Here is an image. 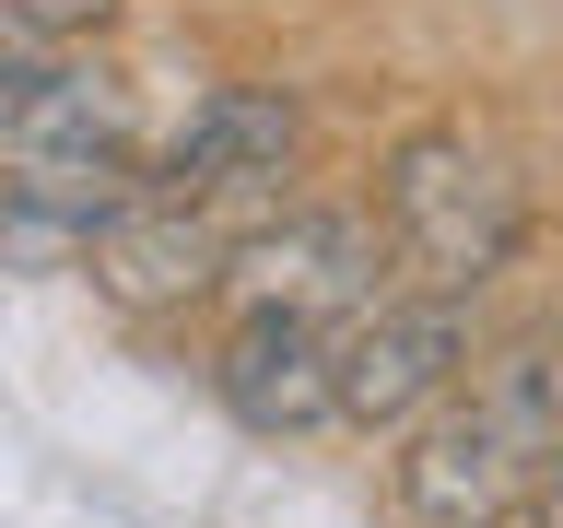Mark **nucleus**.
<instances>
[{
	"mask_svg": "<svg viewBox=\"0 0 563 528\" xmlns=\"http://www.w3.org/2000/svg\"><path fill=\"white\" fill-rule=\"evenodd\" d=\"M563 470V341H493L434 411L399 435V517L411 528H505Z\"/></svg>",
	"mask_w": 563,
	"mask_h": 528,
	"instance_id": "1",
	"label": "nucleus"
},
{
	"mask_svg": "<svg viewBox=\"0 0 563 528\" xmlns=\"http://www.w3.org/2000/svg\"><path fill=\"white\" fill-rule=\"evenodd\" d=\"M528 223H540V200H528L517 153H493L470 118H422V130L387 141L376 165V235L387 258L411 271V294H482L493 271H517Z\"/></svg>",
	"mask_w": 563,
	"mask_h": 528,
	"instance_id": "2",
	"label": "nucleus"
},
{
	"mask_svg": "<svg viewBox=\"0 0 563 528\" xmlns=\"http://www.w3.org/2000/svg\"><path fill=\"white\" fill-rule=\"evenodd\" d=\"M0 200L12 211H47L59 235L95 246V223L130 200V165H141V118H130V82L106 59H47V82L24 95V118L0 130Z\"/></svg>",
	"mask_w": 563,
	"mask_h": 528,
	"instance_id": "3",
	"label": "nucleus"
},
{
	"mask_svg": "<svg viewBox=\"0 0 563 528\" xmlns=\"http://www.w3.org/2000/svg\"><path fill=\"white\" fill-rule=\"evenodd\" d=\"M235 317H306V329H352V317L387 294V235L376 211L341 200H294L271 211L258 235H235V271H223Z\"/></svg>",
	"mask_w": 563,
	"mask_h": 528,
	"instance_id": "4",
	"label": "nucleus"
},
{
	"mask_svg": "<svg viewBox=\"0 0 563 528\" xmlns=\"http://www.w3.org/2000/svg\"><path fill=\"white\" fill-rule=\"evenodd\" d=\"M294 165H306V106L282 95V82H211V95L153 141V188L188 200V211H211V223L282 200Z\"/></svg>",
	"mask_w": 563,
	"mask_h": 528,
	"instance_id": "5",
	"label": "nucleus"
},
{
	"mask_svg": "<svg viewBox=\"0 0 563 528\" xmlns=\"http://www.w3.org/2000/svg\"><path fill=\"white\" fill-rule=\"evenodd\" d=\"M470 364H482V341H470V306L457 294H376L341 329V422L411 435Z\"/></svg>",
	"mask_w": 563,
	"mask_h": 528,
	"instance_id": "6",
	"label": "nucleus"
},
{
	"mask_svg": "<svg viewBox=\"0 0 563 528\" xmlns=\"http://www.w3.org/2000/svg\"><path fill=\"white\" fill-rule=\"evenodd\" d=\"M211 399H223L246 435H317V422H341V329L235 317V329L211 341Z\"/></svg>",
	"mask_w": 563,
	"mask_h": 528,
	"instance_id": "7",
	"label": "nucleus"
},
{
	"mask_svg": "<svg viewBox=\"0 0 563 528\" xmlns=\"http://www.w3.org/2000/svg\"><path fill=\"white\" fill-rule=\"evenodd\" d=\"M82 271L118 294V306H200V294H223V271H235V235L211 223V211L165 200V188H130V200L95 223V246H82Z\"/></svg>",
	"mask_w": 563,
	"mask_h": 528,
	"instance_id": "8",
	"label": "nucleus"
},
{
	"mask_svg": "<svg viewBox=\"0 0 563 528\" xmlns=\"http://www.w3.org/2000/svg\"><path fill=\"white\" fill-rule=\"evenodd\" d=\"M0 12H12V24L35 35V47H59V59H70V35H95L106 12H118V0H0Z\"/></svg>",
	"mask_w": 563,
	"mask_h": 528,
	"instance_id": "9",
	"label": "nucleus"
},
{
	"mask_svg": "<svg viewBox=\"0 0 563 528\" xmlns=\"http://www.w3.org/2000/svg\"><path fill=\"white\" fill-rule=\"evenodd\" d=\"M47 59H59V47H35V35L12 24V12H0V130L24 118V95H35V82H47Z\"/></svg>",
	"mask_w": 563,
	"mask_h": 528,
	"instance_id": "10",
	"label": "nucleus"
},
{
	"mask_svg": "<svg viewBox=\"0 0 563 528\" xmlns=\"http://www.w3.org/2000/svg\"><path fill=\"white\" fill-rule=\"evenodd\" d=\"M528 528H563V470L540 482V505H528Z\"/></svg>",
	"mask_w": 563,
	"mask_h": 528,
	"instance_id": "11",
	"label": "nucleus"
}]
</instances>
